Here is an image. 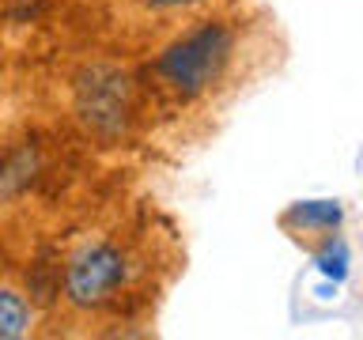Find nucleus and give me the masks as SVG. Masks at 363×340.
Returning <instances> with one entry per match:
<instances>
[{"instance_id":"obj_1","label":"nucleus","mask_w":363,"mask_h":340,"mask_svg":"<svg viewBox=\"0 0 363 340\" xmlns=\"http://www.w3.org/2000/svg\"><path fill=\"white\" fill-rule=\"evenodd\" d=\"M250 53L246 19L216 8L178 23L147 57V87L174 110H189L235 87Z\"/></svg>"},{"instance_id":"obj_2","label":"nucleus","mask_w":363,"mask_h":340,"mask_svg":"<svg viewBox=\"0 0 363 340\" xmlns=\"http://www.w3.org/2000/svg\"><path fill=\"white\" fill-rule=\"evenodd\" d=\"M136 272V254L121 238L84 234L61 261V302L72 317H99L129 295Z\"/></svg>"},{"instance_id":"obj_3","label":"nucleus","mask_w":363,"mask_h":340,"mask_svg":"<svg viewBox=\"0 0 363 340\" xmlns=\"http://www.w3.org/2000/svg\"><path fill=\"white\" fill-rule=\"evenodd\" d=\"M136 110H140V84L129 68L113 61H87L68 79V113L76 129L95 144L129 140Z\"/></svg>"},{"instance_id":"obj_4","label":"nucleus","mask_w":363,"mask_h":340,"mask_svg":"<svg viewBox=\"0 0 363 340\" xmlns=\"http://www.w3.org/2000/svg\"><path fill=\"white\" fill-rule=\"evenodd\" d=\"M280 227L291 238L314 246L318 238L333 234L345 227V204L337 197H306V200H291L288 208L280 212Z\"/></svg>"},{"instance_id":"obj_5","label":"nucleus","mask_w":363,"mask_h":340,"mask_svg":"<svg viewBox=\"0 0 363 340\" xmlns=\"http://www.w3.org/2000/svg\"><path fill=\"white\" fill-rule=\"evenodd\" d=\"M38 333V306L27 288L0 276V340H27Z\"/></svg>"},{"instance_id":"obj_6","label":"nucleus","mask_w":363,"mask_h":340,"mask_svg":"<svg viewBox=\"0 0 363 340\" xmlns=\"http://www.w3.org/2000/svg\"><path fill=\"white\" fill-rule=\"evenodd\" d=\"M306 249H311V265L318 268V276H325L333 288L348 280V272H352V246H348V238L340 231L318 238V242L306 246Z\"/></svg>"},{"instance_id":"obj_7","label":"nucleus","mask_w":363,"mask_h":340,"mask_svg":"<svg viewBox=\"0 0 363 340\" xmlns=\"http://www.w3.org/2000/svg\"><path fill=\"white\" fill-rule=\"evenodd\" d=\"M227 0H133V8L144 19H155V23H186V19H197L204 11H216Z\"/></svg>"},{"instance_id":"obj_8","label":"nucleus","mask_w":363,"mask_h":340,"mask_svg":"<svg viewBox=\"0 0 363 340\" xmlns=\"http://www.w3.org/2000/svg\"><path fill=\"white\" fill-rule=\"evenodd\" d=\"M34 170H38V159H34V147H19L8 159H0V200L16 197L34 181Z\"/></svg>"}]
</instances>
